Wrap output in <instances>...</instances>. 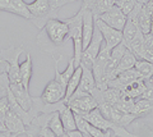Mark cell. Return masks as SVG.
<instances>
[{
  "mask_svg": "<svg viewBox=\"0 0 153 137\" xmlns=\"http://www.w3.org/2000/svg\"><path fill=\"white\" fill-rule=\"evenodd\" d=\"M80 77H82V65L76 67L73 76L70 77L68 85H66V91H65V97H64V103H66L70 99V96L75 92V90L78 88L79 82H80Z\"/></svg>",
  "mask_w": 153,
  "mask_h": 137,
  "instance_id": "44dd1931",
  "label": "cell"
},
{
  "mask_svg": "<svg viewBox=\"0 0 153 137\" xmlns=\"http://www.w3.org/2000/svg\"><path fill=\"white\" fill-rule=\"evenodd\" d=\"M102 44H103V37L101 35V32L98 31V28L94 26V34H93L92 40H91L87 48L83 49L82 56H80V65H82V67L92 69L93 62L96 60V58H97Z\"/></svg>",
  "mask_w": 153,
  "mask_h": 137,
  "instance_id": "5b68a950",
  "label": "cell"
},
{
  "mask_svg": "<svg viewBox=\"0 0 153 137\" xmlns=\"http://www.w3.org/2000/svg\"><path fill=\"white\" fill-rule=\"evenodd\" d=\"M40 97L45 104H54V103L64 100L65 90L61 87L55 79H51V81L46 85V87L44 88V91H42Z\"/></svg>",
  "mask_w": 153,
  "mask_h": 137,
  "instance_id": "8fae6325",
  "label": "cell"
},
{
  "mask_svg": "<svg viewBox=\"0 0 153 137\" xmlns=\"http://www.w3.org/2000/svg\"><path fill=\"white\" fill-rule=\"evenodd\" d=\"M9 88H10L14 99L17 100V103L19 105H21L25 110L30 112L33 106V101H35V97L31 96L30 90H27L21 82L19 83H10Z\"/></svg>",
  "mask_w": 153,
  "mask_h": 137,
  "instance_id": "30bf717a",
  "label": "cell"
},
{
  "mask_svg": "<svg viewBox=\"0 0 153 137\" xmlns=\"http://www.w3.org/2000/svg\"><path fill=\"white\" fill-rule=\"evenodd\" d=\"M116 0H82V5L93 13L94 17H100L108 9H111Z\"/></svg>",
  "mask_w": 153,
  "mask_h": 137,
  "instance_id": "5bb4252c",
  "label": "cell"
},
{
  "mask_svg": "<svg viewBox=\"0 0 153 137\" xmlns=\"http://www.w3.org/2000/svg\"><path fill=\"white\" fill-rule=\"evenodd\" d=\"M116 5L121 9L124 14L129 16L133 12V9L135 8L137 1L135 0H116Z\"/></svg>",
  "mask_w": 153,
  "mask_h": 137,
  "instance_id": "484cf974",
  "label": "cell"
},
{
  "mask_svg": "<svg viewBox=\"0 0 153 137\" xmlns=\"http://www.w3.org/2000/svg\"><path fill=\"white\" fill-rule=\"evenodd\" d=\"M94 26L101 32V35L103 37V42L106 44L107 48L114 49L116 45L123 42V32L110 27L102 19H100L98 17H94Z\"/></svg>",
  "mask_w": 153,
  "mask_h": 137,
  "instance_id": "52a82bcc",
  "label": "cell"
},
{
  "mask_svg": "<svg viewBox=\"0 0 153 137\" xmlns=\"http://www.w3.org/2000/svg\"><path fill=\"white\" fill-rule=\"evenodd\" d=\"M28 5V9L31 12V22L35 25L38 30H41L47 22L52 18H57V13L51 8L49 0H35Z\"/></svg>",
  "mask_w": 153,
  "mask_h": 137,
  "instance_id": "3957f363",
  "label": "cell"
},
{
  "mask_svg": "<svg viewBox=\"0 0 153 137\" xmlns=\"http://www.w3.org/2000/svg\"><path fill=\"white\" fill-rule=\"evenodd\" d=\"M10 110L9 109V101H8V97H1L0 99V121H4V118H5L7 113Z\"/></svg>",
  "mask_w": 153,
  "mask_h": 137,
  "instance_id": "f1b7e54d",
  "label": "cell"
},
{
  "mask_svg": "<svg viewBox=\"0 0 153 137\" xmlns=\"http://www.w3.org/2000/svg\"><path fill=\"white\" fill-rule=\"evenodd\" d=\"M0 137H13V136H12L10 132H8V131H5V132L0 131Z\"/></svg>",
  "mask_w": 153,
  "mask_h": 137,
  "instance_id": "d6a6232c",
  "label": "cell"
},
{
  "mask_svg": "<svg viewBox=\"0 0 153 137\" xmlns=\"http://www.w3.org/2000/svg\"><path fill=\"white\" fill-rule=\"evenodd\" d=\"M10 3H12V13L13 14L31 21L32 16H31L30 9H28V5L25 3V0H10Z\"/></svg>",
  "mask_w": 153,
  "mask_h": 137,
  "instance_id": "7402d4cb",
  "label": "cell"
},
{
  "mask_svg": "<svg viewBox=\"0 0 153 137\" xmlns=\"http://www.w3.org/2000/svg\"><path fill=\"white\" fill-rule=\"evenodd\" d=\"M0 12L12 13V3H10V0H0Z\"/></svg>",
  "mask_w": 153,
  "mask_h": 137,
  "instance_id": "4dcf8cb0",
  "label": "cell"
},
{
  "mask_svg": "<svg viewBox=\"0 0 153 137\" xmlns=\"http://www.w3.org/2000/svg\"><path fill=\"white\" fill-rule=\"evenodd\" d=\"M46 130H47V127H42V128L40 130V132H38L37 137H47V132H46Z\"/></svg>",
  "mask_w": 153,
  "mask_h": 137,
  "instance_id": "1f68e13d",
  "label": "cell"
},
{
  "mask_svg": "<svg viewBox=\"0 0 153 137\" xmlns=\"http://www.w3.org/2000/svg\"><path fill=\"white\" fill-rule=\"evenodd\" d=\"M143 91H144V79L139 78V79H135V81L125 85L121 92L133 99H138L143 95Z\"/></svg>",
  "mask_w": 153,
  "mask_h": 137,
  "instance_id": "ffe728a7",
  "label": "cell"
},
{
  "mask_svg": "<svg viewBox=\"0 0 153 137\" xmlns=\"http://www.w3.org/2000/svg\"><path fill=\"white\" fill-rule=\"evenodd\" d=\"M94 34V16L93 13L84 8L83 23H82V35H83V49L89 45Z\"/></svg>",
  "mask_w": 153,
  "mask_h": 137,
  "instance_id": "4fadbf2b",
  "label": "cell"
},
{
  "mask_svg": "<svg viewBox=\"0 0 153 137\" xmlns=\"http://www.w3.org/2000/svg\"><path fill=\"white\" fill-rule=\"evenodd\" d=\"M47 127H49V128L52 132H54L56 136H60L63 132H65L64 126H63V122H61V119H60L59 112H54L51 114V118H50V121H49V124H47Z\"/></svg>",
  "mask_w": 153,
  "mask_h": 137,
  "instance_id": "d4e9b609",
  "label": "cell"
},
{
  "mask_svg": "<svg viewBox=\"0 0 153 137\" xmlns=\"http://www.w3.org/2000/svg\"><path fill=\"white\" fill-rule=\"evenodd\" d=\"M98 18L102 19L110 27L115 28V30H119V31H123V28L128 21V16L123 13V10L116 5V4H115L111 9H108L107 12L101 14Z\"/></svg>",
  "mask_w": 153,
  "mask_h": 137,
  "instance_id": "ba28073f",
  "label": "cell"
},
{
  "mask_svg": "<svg viewBox=\"0 0 153 137\" xmlns=\"http://www.w3.org/2000/svg\"><path fill=\"white\" fill-rule=\"evenodd\" d=\"M3 123L5 124L8 132H10L13 137H17L22 133H26V131H27V127L25 123H23V121L12 110H9L7 113Z\"/></svg>",
  "mask_w": 153,
  "mask_h": 137,
  "instance_id": "7c38bea8",
  "label": "cell"
},
{
  "mask_svg": "<svg viewBox=\"0 0 153 137\" xmlns=\"http://www.w3.org/2000/svg\"><path fill=\"white\" fill-rule=\"evenodd\" d=\"M135 1H137V4H142V5H147L148 3L153 1V0H135Z\"/></svg>",
  "mask_w": 153,
  "mask_h": 137,
  "instance_id": "836d02e7",
  "label": "cell"
},
{
  "mask_svg": "<svg viewBox=\"0 0 153 137\" xmlns=\"http://www.w3.org/2000/svg\"><path fill=\"white\" fill-rule=\"evenodd\" d=\"M59 137H70V136H69V133H68V132L65 131V132H63V133H61Z\"/></svg>",
  "mask_w": 153,
  "mask_h": 137,
  "instance_id": "8d00e7d4",
  "label": "cell"
},
{
  "mask_svg": "<svg viewBox=\"0 0 153 137\" xmlns=\"http://www.w3.org/2000/svg\"><path fill=\"white\" fill-rule=\"evenodd\" d=\"M19 74H21V83L27 90H30V83H31L32 74H33V70H32V58H31L30 53H27L26 60L21 65H19Z\"/></svg>",
  "mask_w": 153,
  "mask_h": 137,
  "instance_id": "ac0fdd59",
  "label": "cell"
},
{
  "mask_svg": "<svg viewBox=\"0 0 153 137\" xmlns=\"http://www.w3.org/2000/svg\"><path fill=\"white\" fill-rule=\"evenodd\" d=\"M59 114H60V119L63 122V126H64V130L66 132H70V131H74L76 130V123H75V115L73 110L66 105V103L64 104L63 106L60 108L59 110Z\"/></svg>",
  "mask_w": 153,
  "mask_h": 137,
  "instance_id": "e0dca14e",
  "label": "cell"
},
{
  "mask_svg": "<svg viewBox=\"0 0 153 137\" xmlns=\"http://www.w3.org/2000/svg\"><path fill=\"white\" fill-rule=\"evenodd\" d=\"M134 68L138 70V73L140 74V77L143 79H148L153 77V64L144 59H137Z\"/></svg>",
  "mask_w": 153,
  "mask_h": 137,
  "instance_id": "cb8c5ba5",
  "label": "cell"
},
{
  "mask_svg": "<svg viewBox=\"0 0 153 137\" xmlns=\"http://www.w3.org/2000/svg\"><path fill=\"white\" fill-rule=\"evenodd\" d=\"M123 44L126 46L131 44L133 40L137 39V36L139 34H143V32L139 30V27H138V25L134 21H131L130 18H128V21L125 23V26H124L123 28Z\"/></svg>",
  "mask_w": 153,
  "mask_h": 137,
  "instance_id": "2e32d148",
  "label": "cell"
},
{
  "mask_svg": "<svg viewBox=\"0 0 153 137\" xmlns=\"http://www.w3.org/2000/svg\"><path fill=\"white\" fill-rule=\"evenodd\" d=\"M75 1H78V0H49L51 8L54 9V10H56V12H59V9L63 8L64 5H66V4L75 3Z\"/></svg>",
  "mask_w": 153,
  "mask_h": 137,
  "instance_id": "f546056e",
  "label": "cell"
},
{
  "mask_svg": "<svg viewBox=\"0 0 153 137\" xmlns=\"http://www.w3.org/2000/svg\"><path fill=\"white\" fill-rule=\"evenodd\" d=\"M135 62H137V56L134 55L129 49H126V51H125V53H124V55L121 56L120 62H119V65H117V74L120 73V72H124V70H128V69L134 68V65H135Z\"/></svg>",
  "mask_w": 153,
  "mask_h": 137,
  "instance_id": "603a6c76",
  "label": "cell"
},
{
  "mask_svg": "<svg viewBox=\"0 0 153 137\" xmlns=\"http://www.w3.org/2000/svg\"><path fill=\"white\" fill-rule=\"evenodd\" d=\"M83 12L84 7L82 5L79 12L75 16L65 19L66 25L69 26V32H68V40H73V48H74V54H73V60L75 64V68L80 65V56L83 53V35H82V23H83Z\"/></svg>",
  "mask_w": 153,
  "mask_h": 137,
  "instance_id": "7a4b0ae2",
  "label": "cell"
},
{
  "mask_svg": "<svg viewBox=\"0 0 153 137\" xmlns=\"http://www.w3.org/2000/svg\"><path fill=\"white\" fill-rule=\"evenodd\" d=\"M59 63L60 62H55V78L54 79L66 91V85H68L70 77L73 76L74 70H75V64H74L73 56H71V58H69V60H68V65H66L65 70L64 72H60Z\"/></svg>",
  "mask_w": 153,
  "mask_h": 137,
  "instance_id": "9a60e30c",
  "label": "cell"
},
{
  "mask_svg": "<svg viewBox=\"0 0 153 137\" xmlns=\"http://www.w3.org/2000/svg\"><path fill=\"white\" fill-rule=\"evenodd\" d=\"M66 105L73 110L74 114L79 115V117H84L85 114H88L91 110L97 108L98 104L92 95L85 94V95H80L76 97H70L69 100L66 101Z\"/></svg>",
  "mask_w": 153,
  "mask_h": 137,
  "instance_id": "8992f818",
  "label": "cell"
},
{
  "mask_svg": "<svg viewBox=\"0 0 153 137\" xmlns=\"http://www.w3.org/2000/svg\"><path fill=\"white\" fill-rule=\"evenodd\" d=\"M9 86H10V82H9V77L8 73H1L0 74V99L5 97L9 92Z\"/></svg>",
  "mask_w": 153,
  "mask_h": 137,
  "instance_id": "4316f807",
  "label": "cell"
},
{
  "mask_svg": "<svg viewBox=\"0 0 153 137\" xmlns=\"http://www.w3.org/2000/svg\"><path fill=\"white\" fill-rule=\"evenodd\" d=\"M140 97L153 103V77L144 79V91H143V95Z\"/></svg>",
  "mask_w": 153,
  "mask_h": 137,
  "instance_id": "83f0119b",
  "label": "cell"
},
{
  "mask_svg": "<svg viewBox=\"0 0 153 137\" xmlns=\"http://www.w3.org/2000/svg\"><path fill=\"white\" fill-rule=\"evenodd\" d=\"M23 46H10L8 49H0V58L4 59L9 64L8 77L10 83L21 82V74H19V56L23 53Z\"/></svg>",
  "mask_w": 153,
  "mask_h": 137,
  "instance_id": "277c9868",
  "label": "cell"
},
{
  "mask_svg": "<svg viewBox=\"0 0 153 137\" xmlns=\"http://www.w3.org/2000/svg\"><path fill=\"white\" fill-rule=\"evenodd\" d=\"M153 113V103L147 100L143 97H138L134 101V108H133V114L137 118L144 117Z\"/></svg>",
  "mask_w": 153,
  "mask_h": 137,
  "instance_id": "d6986e66",
  "label": "cell"
},
{
  "mask_svg": "<svg viewBox=\"0 0 153 137\" xmlns=\"http://www.w3.org/2000/svg\"><path fill=\"white\" fill-rule=\"evenodd\" d=\"M0 131H4V132L8 131V130H7V127H5V124H4L1 121H0Z\"/></svg>",
  "mask_w": 153,
  "mask_h": 137,
  "instance_id": "d590c367",
  "label": "cell"
},
{
  "mask_svg": "<svg viewBox=\"0 0 153 137\" xmlns=\"http://www.w3.org/2000/svg\"><path fill=\"white\" fill-rule=\"evenodd\" d=\"M96 88H97V83H96L92 69L82 67V77H80L79 86L70 97H76V96H80V95H85V94L92 95Z\"/></svg>",
  "mask_w": 153,
  "mask_h": 137,
  "instance_id": "9c48e42d",
  "label": "cell"
},
{
  "mask_svg": "<svg viewBox=\"0 0 153 137\" xmlns=\"http://www.w3.org/2000/svg\"><path fill=\"white\" fill-rule=\"evenodd\" d=\"M69 26L65 21H60L57 18H52L41 28L36 37V42L44 53L52 56L54 62H60L64 58L59 49L68 41Z\"/></svg>",
  "mask_w": 153,
  "mask_h": 137,
  "instance_id": "6da1fadb",
  "label": "cell"
},
{
  "mask_svg": "<svg viewBox=\"0 0 153 137\" xmlns=\"http://www.w3.org/2000/svg\"><path fill=\"white\" fill-rule=\"evenodd\" d=\"M46 132H47V137H59V136H56L54 132H52L49 127H47V130H46Z\"/></svg>",
  "mask_w": 153,
  "mask_h": 137,
  "instance_id": "e575fe53",
  "label": "cell"
}]
</instances>
